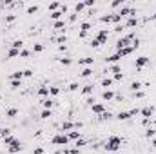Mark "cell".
<instances>
[{
	"mask_svg": "<svg viewBox=\"0 0 156 154\" xmlns=\"http://www.w3.org/2000/svg\"><path fill=\"white\" fill-rule=\"evenodd\" d=\"M120 145H122V138H120V136H111V138L105 142L104 149H105L107 152H116V151L120 149Z\"/></svg>",
	"mask_w": 156,
	"mask_h": 154,
	"instance_id": "obj_1",
	"label": "cell"
},
{
	"mask_svg": "<svg viewBox=\"0 0 156 154\" xmlns=\"http://www.w3.org/2000/svg\"><path fill=\"white\" fill-rule=\"evenodd\" d=\"M133 40H134V33H129V35H125V36H120L116 40V51L124 49V47H129V44H131Z\"/></svg>",
	"mask_w": 156,
	"mask_h": 154,
	"instance_id": "obj_2",
	"label": "cell"
},
{
	"mask_svg": "<svg viewBox=\"0 0 156 154\" xmlns=\"http://www.w3.org/2000/svg\"><path fill=\"white\" fill-rule=\"evenodd\" d=\"M51 143L53 145H58V147H65V145H69L71 142H69V138H67L65 132H60V134H56L55 138L51 140Z\"/></svg>",
	"mask_w": 156,
	"mask_h": 154,
	"instance_id": "obj_3",
	"label": "cell"
},
{
	"mask_svg": "<svg viewBox=\"0 0 156 154\" xmlns=\"http://www.w3.org/2000/svg\"><path fill=\"white\" fill-rule=\"evenodd\" d=\"M100 20L102 22H105V24H120L122 22V16L118 15V13H113V15H102L100 16Z\"/></svg>",
	"mask_w": 156,
	"mask_h": 154,
	"instance_id": "obj_4",
	"label": "cell"
},
{
	"mask_svg": "<svg viewBox=\"0 0 156 154\" xmlns=\"http://www.w3.org/2000/svg\"><path fill=\"white\" fill-rule=\"evenodd\" d=\"M118 15H120L122 18H124V16H129V18H131V16H136V11H134L133 8H129V5H122L120 11H118Z\"/></svg>",
	"mask_w": 156,
	"mask_h": 154,
	"instance_id": "obj_5",
	"label": "cell"
},
{
	"mask_svg": "<svg viewBox=\"0 0 156 154\" xmlns=\"http://www.w3.org/2000/svg\"><path fill=\"white\" fill-rule=\"evenodd\" d=\"M24 149V145H22V142H18V140H15L9 147H8V151H9V154H16V152H20Z\"/></svg>",
	"mask_w": 156,
	"mask_h": 154,
	"instance_id": "obj_6",
	"label": "cell"
},
{
	"mask_svg": "<svg viewBox=\"0 0 156 154\" xmlns=\"http://www.w3.org/2000/svg\"><path fill=\"white\" fill-rule=\"evenodd\" d=\"M140 114L144 116V120H151V116L154 114V107H153V105L144 107V109H140Z\"/></svg>",
	"mask_w": 156,
	"mask_h": 154,
	"instance_id": "obj_7",
	"label": "cell"
},
{
	"mask_svg": "<svg viewBox=\"0 0 156 154\" xmlns=\"http://www.w3.org/2000/svg\"><path fill=\"white\" fill-rule=\"evenodd\" d=\"M91 111L94 112V114H104V112H105V105L102 103V102H94L91 105Z\"/></svg>",
	"mask_w": 156,
	"mask_h": 154,
	"instance_id": "obj_8",
	"label": "cell"
},
{
	"mask_svg": "<svg viewBox=\"0 0 156 154\" xmlns=\"http://www.w3.org/2000/svg\"><path fill=\"white\" fill-rule=\"evenodd\" d=\"M107 38H109V31H107V29H100V31L96 33V40L100 42V45H102V44H105V42H107Z\"/></svg>",
	"mask_w": 156,
	"mask_h": 154,
	"instance_id": "obj_9",
	"label": "cell"
},
{
	"mask_svg": "<svg viewBox=\"0 0 156 154\" xmlns=\"http://www.w3.org/2000/svg\"><path fill=\"white\" fill-rule=\"evenodd\" d=\"M147 64H149V58H147V56H138V58H136V64H134V65H136V69L140 71V69H144Z\"/></svg>",
	"mask_w": 156,
	"mask_h": 154,
	"instance_id": "obj_10",
	"label": "cell"
},
{
	"mask_svg": "<svg viewBox=\"0 0 156 154\" xmlns=\"http://www.w3.org/2000/svg\"><path fill=\"white\" fill-rule=\"evenodd\" d=\"M89 29H91V24L89 22H82V25H80V38H85V35L89 33Z\"/></svg>",
	"mask_w": 156,
	"mask_h": 154,
	"instance_id": "obj_11",
	"label": "cell"
},
{
	"mask_svg": "<svg viewBox=\"0 0 156 154\" xmlns=\"http://www.w3.org/2000/svg\"><path fill=\"white\" fill-rule=\"evenodd\" d=\"M36 94L40 96V98H49V87H47V85H40V89L36 91Z\"/></svg>",
	"mask_w": 156,
	"mask_h": 154,
	"instance_id": "obj_12",
	"label": "cell"
},
{
	"mask_svg": "<svg viewBox=\"0 0 156 154\" xmlns=\"http://www.w3.org/2000/svg\"><path fill=\"white\" fill-rule=\"evenodd\" d=\"M67 138H69V142H78V140L82 138V134H80L78 129H74V131H71V132H67Z\"/></svg>",
	"mask_w": 156,
	"mask_h": 154,
	"instance_id": "obj_13",
	"label": "cell"
},
{
	"mask_svg": "<svg viewBox=\"0 0 156 154\" xmlns=\"http://www.w3.org/2000/svg\"><path fill=\"white\" fill-rule=\"evenodd\" d=\"M116 118L120 120V122H125V120H131V118H133V114H131L129 111H120L118 114H116Z\"/></svg>",
	"mask_w": 156,
	"mask_h": 154,
	"instance_id": "obj_14",
	"label": "cell"
},
{
	"mask_svg": "<svg viewBox=\"0 0 156 154\" xmlns=\"http://www.w3.org/2000/svg\"><path fill=\"white\" fill-rule=\"evenodd\" d=\"M53 27H55V31H58V33H64L65 31V22L64 20H56V22L53 24Z\"/></svg>",
	"mask_w": 156,
	"mask_h": 154,
	"instance_id": "obj_15",
	"label": "cell"
},
{
	"mask_svg": "<svg viewBox=\"0 0 156 154\" xmlns=\"http://www.w3.org/2000/svg\"><path fill=\"white\" fill-rule=\"evenodd\" d=\"M93 62H94V58H91V56H84V58L78 60V64H80V65H85V67L93 65Z\"/></svg>",
	"mask_w": 156,
	"mask_h": 154,
	"instance_id": "obj_16",
	"label": "cell"
},
{
	"mask_svg": "<svg viewBox=\"0 0 156 154\" xmlns=\"http://www.w3.org/2000/svg\"><path fill=\"white\" fill-rule=\"evenodd\" d=\"M113 98H114V92L111 89H105L104 92H102V100H105V102H111Z\"/></svg>",
	"mask_w": 156,
	"mask_h": 154,
	"instance_id": "obj_17",
	"label": "cell"
},
{
	"mask_svg": "<svg viewBox=\"0 0 156 154\" xmlns=\"http://www.w3.org/2000/svg\"><path fill=\"white\" fill-rule=\"evenodd\" d=\"M133 51H134V49L131 47V45H129V47H124V49H120V51H116V53H118V55H120L122 58H125V56H129V55H131Z\"/></svg>",
	"mask_w": 156,
	"mask_h": 154,
	"instance_id": "obj_18",
	"label": "cell"
},
{
	"mask_svg": "<svg viewBox=\"0 0 156 154\" xmlns=\"http://www.w3.org/2000/svg\"><path fill=\"white\" fill-rule=\"evenodd\" d=\"M136 24H138V18L136 16H131V18H127V22L124 27H136Z\"/></svg>",
	"mask_w": 156,
	"mask_h": 154,
	"instance_id": "obj_19",
	"label": "cell"
},
{
	"mask_svg": "<svg viewBox=\"0 0 156 154\" xmlns=\"http://www.w3.org/2000/svg\"><path fill=\"white\" fill-rule=\"evenodd\" d=\"M42 105H44V109H51V107L55 105V100H53V98H44Z\"/></svg>",
	"mask_w": 156,
	"mask_h": 154,
	"instance_id": "obj_20",
	"label": "cell"
},
{
	"mask_svg": "<svg viewBox=\"0 0 156 154\" xmlns=\"http://www.w3.org/2000/svg\"><path fill=\"white\" fill-rule=\"evenodd\" d=\"M16 114H18V109H16V107H11V109L5 111V116H8V118H16Z\"/></svg>",
	"mask_w": 156,
	"mask_h": 154,
	"instance_id": "obj_21",
	"label": "cell"
},
{
	"mask_svg": "<svg viewBox=\"0 0 156 154\" xmlns=\"http://www.w3.org/2000/svg\"><path fill=\"white\" fill-rule=\"evenodd\" d=\"M58 94H60V89H58L56 85H51V87H49V98H55V96H58Z\"/></svg>",
	"mask_w": 156,
	"mask_h": 154,
	"instance_id": "obj_22",
	"label": "cell"
},
{
	"mask_svg": "<svg viewBox=\"0 0 156 154\" xmlns=\"http://www.w3.org/2000/svg\"><path fill=\"white\" fill-rule=\"evenodd\" d=\"M80 76H82V78H89V76H93V69H91V67H84L82 73H80Z\"/></svg>",
	"mask_w": 156,
	"mask_h": 154,
	"instance_id": "obj_23",
	"label": "cell"
},
{
	"mask_svg": "<svg viewBox=\"0 0 156 154\" xmlns=\"http://www.w3.org/2000/svg\"><path fill=\"white\" fill-rule=\"evenodd\" d=\"M113 82H114L113 78H109V76H105L104 80H102V87H105V89H109V87L113 85Z\"/></svg>",
	"mask_w": 156,
	"mask_h": 154,
	"instance_id": "obj_24",
	"label": "cell"
},
{
	"mask_svg": "<svg viewBox=\"0 0 156 154\" xmlns=\"http://www.w3.org/2000/svg\"><path fill=\"white\" fill-rule=\"evenodd\" d=\"M120 58H122V56L118 55V53H114V55H111L109 58H105V60H107V64H116Z\"/></svg>",
	"mask_w": 156,
	"mask_h": 154,
	"instance_id": "obj_25",
	"label": "cell"
},
{
	"mask_svg": "<svg viewBox=\"0 0 156 154\" xmlns=\"http://www.w3.org/2000/svg\"><path fill=\"white\" fill-rule=\"evenodd\" d=\"M58 62L62 64V65H71V64H73V58H69V56H60Z\"/></svg>",
	"mask_w": 156,
	"mask_h": 154,
	"instance_id": "obj_26",
	"label": "cell"
},
{
	"mask_svg": "<svg viewBox=\"0 0 156 154\" xmlns=\"http://www.w3.org/2000/svg\"><path fill=\"white\" fill-rule=\"evenodd\" d=\"M49 16H51V18H53V20H55V22H56V20H60V18L64 16V13H62V11L58 9V11H53V13H51Z\"/></svg>",
	"mask_w": 156,
	"mask_h": 154,
	"instance_id": "obj_27",
	"label": "cell"
},
{
	"mask_svg": "<svg viewBox=\"0 0 156 154\" xmlns=\"http://www.w3.org/2000/svg\"><path fill=\"white\" fill-rule=\"evenodd\" d=\"M11 47H13V49H18V51H22V47H24V42H22V40H15V42L11 44Z\"/></svg>",
	"mask_w": 156,
	"mask_h": 154,
	"instance_id": "obj_28",
	"label": "cell"
},
{
	"mask_svg": "<svg viewBox=\"0 0 156 154\" xmlns=\"http://www.w3.org/2000/svg\"><path fill=\"white\" fill-rule=\"evenodd\" d=\"M9 78H11V80H22V78H24V71H15Z\"/></svg>",
	"mask_w": 156,
	"mask_h": 154,
	"instance_id": "obj_29",
	"label": "cell"
},
{
	"mask_svg": "<svg viewBox=\"0 0 156 154\" xmlns=\"http://www.w3.org/2000/svg\"><path fill=\"white\" fill-rule=\"evenodd\" d=\"M93 89H94V87H93L91 84L84 85V87H82V94H91V92H93Z\"/></svg>",
	"mask_w": 156,
	"mask_h": 154,
	"instance_id": "obj_30",
	"label": "cell"
},
{
	"mask_svg": "<svg viewBox=\"0 0 156 154\" xmlns=\"http://www.w3.org/2000/svg\"><path fill=\"white\" fill-rule=\"evenodd\" d=\"M16 56H20V51H18V49H13V47H11V49L8 51V58H16Z\"/></svg>",
	"mask_w": 156,
	"mask_h": 154,
	"instance_id": "obj_31",
	"label": "cell"
},
{
	"mask_svg": "<svg viewBox=\"0 0 156 154\" xmlns=\"http://www.w3.org/2000/svg\"><path fill=\"white\" fill-rule=\"evenodd\" d=\"M53 116V112H51V109H44L42 112H40V118H44V120H47V118H51Z\"/></svg>",
	"mask_w": 156,
	"mask_h": 154,
	"instance_id": "obj_32",
	"label": "cell"
},
{
	"mask_svg": "<svg viewBox=\"0 0 156 154\" xmlns=\"http://www.w3.org/2000/svg\"><path fill=\"white\" fill-rule=\"evenodd\" d=\"M55 42H56L58 45H64V44L67 42V36H65V35H60V36H56V38H55Z\"/></svg>",
	"mask_w": 156,
	"mask_h": 154,
	"instance_id": "obj_33",
	"label": "cell"
},
{
	"mask_svg": "<svg viewBox=\"0 0 156 154\" xmlns=\"http://www.w3.org/2000/svg\"><path fill=\"white\" fill-rule=\"evenodd\" d=\"M84 9H85L84 2H78V4H74V13H76V15H78V13H82Z\"/></svg>",
	"mask_w": 156,
	"mask_h": 154,
	"instance_id": "obj_34",
	"label": "cell"
},
{
	"mask_svg": "<svg viewBox=\"0 0 156 154\" xmlns=\"http://www.w3.org/2000/svg\"><path fill=\"white\" fill-rule=\"evenodd\" d=\"M22 87V80H11V89H20Z\"/></svg>",
	"mask_w": 156,
	"mask_h": 154,
	"instance_id": "obj_35",
	"label": "cell"
},
{
	"mask_svg": "<svg viewBox=\"0 0 156 154\" xmlns=\"http://www.w3.org/2000/svg\"><path fill=\"white\" fill-rule=\"evenodd\" d=\"M109 73H113V75H118V73H122V69H120V65H116V64H113L111 67H109Z\"/></svg>",
	"mask_w": 156,
	"mask_h": 154,
	"instance_id": "obj_36",
	"label": "cell"
},
{
	"mask_svg": "<svg viewBox=\"0 0 156 154\" xmlns=\"http://www.w3.org/2000/svg\"><path fill=\"white\" fill-rule=\"evenodd\" d=\"M15 140H16L15 136H11V134H8V136H4V143H5V145L9 147V145H11L13 142H15Z\"/></svg>",
	"mask_w": 156,
	"mask_h": 154,
	"instance_id": "obj_37",
	"label": "cell"
},
{
	"mask_svg": "<svg viewBox=\"0 0 156 154\" xmlns=\"http://www.w3.org/2000/svg\"><path fill=\"white\" fill-rule=\"evenodd\" d=\"M16 20V15H13V13H9V15H5V24H13Z\"/></svg>",
	"mask_w": 156,
	"mask_h": 154,
	"instance_id": "obj_38",
	"label": "cell"
},
{
	"mask_svg": "<svg viewBox=\"0 0 156 154\" xmlns=\"http://www.w3.org/2000/svg\"><path fill=\"white\" fill-rule=\"evenodd\" d=\"M140 89H142V82H133V84H131V91L136 92V91H140Z\"/></svg>",
	"mask_w": 156,
	"mask_h": 154,
	"instance_id": "obj_39",
	"label": "cell"
},
{
	"mask_svg": "<svg viewBox=\"0 0 156 154\" xmlns=\"http://www.w3.org/2000/svg\"><path fill=\"white\" fill-rule=\"evenodd\" d=\"M154 134H156V131H154V129H151V127H149V129L145 131V136H147L149 140H153V138H154Z\"/></svg>",
	"mask_w": 156,
	"mask_h": 154,
	"instance_id": "obj_40",
	"label": "cell"
},
{
	"mask_svg": "<svg viewBox=\"0 0 156 154\" xmlns=\"http://www.w3.org/2000/svg\"><path fill=\"white\" fill-rule=\"evenodd\" d=\"M60 5H62V4H58V2H51V4H49L51 13H53V11H58V9H60Z\"/></svg>",
	"mask_w": 156,
	"mask_h": 154,
	"instance_id": "obj_41",
	"label": "cell"
},
{
	"mask_svg": "<svg viewBox=\"0 0 156 154\" xmlns=\"http://www.w3.org/2000/svg\"><path fill=\"white\" fill-rule=\"evenodd\" d=\"M33 51H35V53H42L44 51V44H35V45H33Z\"/></svg>",
	"mask_w": 156,
	"mask_h": 154,
	"instance_id": "obj_42",
	"label": "cell"
},
{
	"mask_svg": "<svg viewBox=\"0 0 156 154\" xmlns=\"http://www.w3.org/2000/svg\"><path fill=\"white\" fill-rule=\"evenodd\" d=\"M38 11V5L35 4V5H29V8H27V15H33V13H36Z\"/></svg>",
	"mask_w": 156,
	"mask_h": 154,
	"instance_id": "obj_43",
	"label": "cell"
},
{
	"mask_svg": "<svg viewBox=\"0 0 156 154\" xmlns=\"http://www.w3.org/2000/svg\"><path fill=\"white\" fill-rule=\"evenodd\" d=\"M111 118H113V114H111L109 111H105L104 114H100V120H111Z\"/></svg>",
	"mask_w": 156,
	"mask_h": 154,
	"instance_id": "obj_44",
	"label": "cell"
},
{
	"mask_svg": "<svg viewBox=\"0 0 156 154\" xmlns=\"http://www.w3.org/2000/svg\"><path fill=\"white\" fill-rule=\"evenodd\" d=\"M84 145H85V140H82V138H80L78 142H74V147H76V149H80V147H84Z\"/></svg>",
	"mask_w": 156,
	"mask_h": 154,
	"instance_id": "obj_45",
	"label": "cell"
},
{
	"mask_svg": "<svg viewBox=\"0 0 156 154\" xmlns=\"http://www.w3.org/2000/svg\"><path fill=\"white\" fill-rule=\"evenodd\" d=\"M64 154H78V149L74 147V149H64Z\"/></svg>",
	"mask_w": 156,
	"mask_h": 154,
	"instance_id": "obj_46",
	"label": "cell"
},
{
	"mask_svg": "<svg viewBox=\"0 0 156 154\" xmlns=\"http://www.w3.org/2000/svg\"><path fill=\"white\" fill-rule=\"evenodd\" d=\"M122 0H114V2H111V8H122Z\"/></svg>",
	"mask_w": 156,
	"mask_h": 154,
	"instance_id": "obj_47",
	"label": "cell"
},
{
	"mask_svg": "<svg viewBox=\"0 0 156 154\" xmlns=\"http://www.w3.org/2000/svg\"><path fill=\"white\" fill-rule=\"evenodd\" d=\"M89 45H91V47H100V42H98L96 38H93L91 42H89Z\"/></svg>",
	"mask_w": 156,
	"mask_h": 154,
	"instance_id": "obj_48",
	"label": "cell"
},
{
	"mask_svg": "<svg viewBox=\"0 0 156 154\" xmlns=\"http://www.w3.org/2000/svg\"><path fill=\"white\" fill-rule=\"evenodd\" d=\"M144 96H145V92H144V91H136V92H134V98H138V100H142Z\"/></svg>",
	"mask_w": 156,
	"mask_h": 154,
	"instance_id": "obj_49",
	"label": "cell"
},
{
	"mask_svg": "<svg viewBox=\"0 0 156 154\" xmlns=\"http://www.w3.org/2000/svg\"><path fill=\"white\" fill-rule=\"evenodd\" d=\"M33 76V69H25L24 71V78H31Z\"/></svg>",
	"mask_w": 156,
	"mask_h": 154,
	"instance_id": "obj_50",
	"label": "cell"
},
{
	"mask_svg": "<svg viewBox=\"0 0 156 154\" xmlns=\"http://www.w3.org/2000/svg\"><path fill=\"white\" fill-rule=\"evenodd\" d=\"M94 4H96L94 0H85V2H84V5H85V8H93Z\"/></svg>",
	"mask_w": 156,
	"mask_h": 154,
	"instance_id": "obj_51",
	"label": "cell"
},
{
	"mask_svg": "<svg viewBox=\"0 0 156 154\" xmlns=\"http://www.w3.org/2000/svg\"><path fill=\"white\" fill-rule=\"evenodd\" d=\"M69 91H78V84H76V82L69 84Z\"/></svg>",
	"mask_w": 156,
	"mask_h": 154,
	"instance_id": "obj_52",
	"label": "cell"
},
{
	"mask_svg": "<svg viewBox=\"0 0 156 154\" xmlns=\"http://www.w3.org/2000/svg\"><path fill=\"white\" fill-rule=\"evenodd\" d=\"M124 29H125V27H124V25H120V24H116V25H114V31H116V33H122Z\"/></svg>",
	"mask_w": 156,
	"mask_h": 154,
	"instance_id": "obj_53",
	"label": "cell"
},
{
	"mask_svg": "<svg viewBox=\"0 0 156 154\" xmlns=\"http://www.w3.org/2000/svg\"><path fill=\"white\" fill-rule=\"evenodd\" d=\"M69 22H71V24L76 22V13H71V15H69Z\"/></svg>",
	"mask_w": 156,
	"mask_h": 154,
	"instance_id": "obj_54",
	"label": "cell"
},
{
	"mask_svg": "<svg viewBox=\"0 0 156 154\" xmlns=\"http://www.w3.org/2000/svg\"><path fill=\"white\" fill-rule=\"evenodd\" d=\"M20 56H22V58H27V56H29V51L22 49V51H20Z\"/></svg>",
	"mask_w": 156,
	"mask_h": 154,
	"instance_id": "obj_55",
	"label": "cell"
},
{
	"mask_svg": "<svg viewBox=\"0 0 156 154\" xmlns=\"http://www.w3.org/2000/svg\"><path fill=\"white\" fill-rule=\"evenodd\" d=\"M122 78H124V75H122V73H118V75H114V78H113V80H114V82H120Z\"/></svg>",
	"mask_w": 156,
	"mask_h": 154,
	"instance_id": "obj_56",
	"label": "cell"
},
{
	"mask_svg": "<svg viewBox=\"0 0 156 154\" xmlns=\"http://www.w3.org/2000/svg\"><path fill=\"white\" fill-rule=\"evenodd\" d=\"M58 51H60V53H65V51H67V45H65V44H64V45H58Z\"/></svg>",
	"mask_w": 156,
	"mask_h": 154,
	"instance_id": "obj_57",
	"label": "cell"
},
{
	"mask_svg": "<svg viewBox=\"0 0 156 154\" xmlns=\"http://www.w3.org/2000/svg\"><path fill=\"white\" fill-rule=\"evenodd\" d=\"M33 154H44V149H42V147H36V149H35V152H33Z\"/></svg>",
	"mask_w": 156,
	"mask_h": 154,
	"instance_id": "obj_58",
	"label": "cell"
},
{
	"mask_svg": "<svg viewBox=\"0 0 156 154\" xmlns=\"http://www.w3.org/2000/svg\"><path fill=\"white\" fill-rule=\"evenodd\" d=\"M151 145H153L154 149H156V138H153V140H151Z\"/></svg>",
	"mask_w": 156,
	"mask_h": 154,
	"instance_id": "obj_59",
	"label": "cell"
},
{
	"mask_svg": "<svg viewBox=\"0 0 156 154\" xmlns=\"http://www.w3.org/2000/svg\"><path fill=\"white\" fill-rule=\"evenodd\" d=\"M2 134H4V129H2V127H0V138H2Z\"/></svg>",
	"mask_w": 156,
	"mask_h": 154,
	"instance_id": "obj_60",
	"label": "cell"
}]
</instances>
